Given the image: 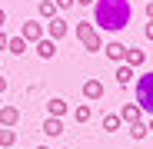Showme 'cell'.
Wrapping results in <instances>:
<instances>
[{"label":"cell","instance_id":"1","mask_svg":"<svg viewBox=\"0 0 153 149\" xmlns=\"http://www.w3.org/2000/svg\"><path fill=\"white\" fill-rule=\"evenodd\" d=\"M133 17L130 0H97L93 4V23H100V30L107 33H120Z\"/></svg>","mask_w":153,"mask_h":149},{"label":"cell","instance_id":"2","mask_svg":"<svg viewBox=\"0 0 153 149\" xmlns=\"http://www.w3.org/2000/svg\"><path fill=\"white\" fill-rule=\"evenodd\" d=\"M137 106L146 116H153V73H143L137 80Z\"/></svg>","mask_w":153,"mask_h":149},{"label":"cell","instance_id":"3","mask_svg":"<svg viewBox=\"0 0 153 149\" xmlns=\"http://www.w3.org/2000/svg\"><path fill=\"white\" fill-rule=\"evenodd\" d=\"M76 40H80L83 50H90V53H100V50H103V43H100V30L93 27V23H87V20L76 23Z\"/></svg>","mask_w":153,"mask_h":149},{"label":"cell","instance_id":"4","mask_svg":"<svg viewBox=\"0 0 153 149\" xmlns=\"http://www.w3.org/2000/svg\"><path fill=\"white\" fill-rule=\"evenodd\" d=\"M20 37L27 40V43H33V46H37V43H40V40L47 37V27H43L40 20H27V23L20 27Z\"/></svg>","mask_w":153,"mask_h":149},{"label":"cell","instance_id":"5","mask_svg":"<svg viewBox=\"0 0 153 149\" xmlns=\"http://www.w3.org/2000/svg\"><path fill=\"white\" fill-rule=\"evenodd\" d=\"M67 30H70V27H67V20H63V17H53V20L47 23V37L53 40V43H57V40H63V37H67Z\"/></svg>","mask_w":153,"mask_h":149},{"label":"cell","instance_id":"6","mask_svg":"<svg viewBox=\"0 0 153 149\" xmlns=\"http://www.w3.org/2000/svg\"><path fill=\"white\" fill-rule=\"evenodd\" d=\"M126 50H130L126 43H120V40H110V43L103 46V53H107L110 60H117V63H126Z\"/></svg>","mask_w":153,"mask_h":149},{"label":"cell","instance_id":"7","mask_svg":"<svg viewBox=\"0 0 153 149\" xmlns=\"http://www.w3.org/2000/svg\"><path fill=\"white\" fill-rule=\"evenodd\" d=\"M17 123H20V106H4L0 109V126L4 129H13Z\"/></svg>","mask_w":153,"mask_h":149},{"label":"cell","instance_id":"8","mask_svg":"<svg viewBox=\"0 0 153 149\" xmlns=\"http://www.w3.org/2000/svg\"><path fill=\"white\" fill-rule=\"evenodd\" d=\"M67 99H60V96H53V99H47V116H53V119H63L67 116Z\"/></svg>","mask_w":153,"mask_h":149},{"label":"cell","instance_id":"9","mask_svg":"<svg viewBox=\"0 0 153 149\" xmlns=\"http://www.w3.org/2000/svg\"><path fill=\"white\" fill-rule=\"evenodd\" d=\"M33 50H37V57H40V60H53V57H57V43L50 40V37H43Z\"/></svg>","mask_w":153,"mask_h":149},{"label":"cell","instance_id":"10","mask_svg":"<svg viewBox=\"0 0 153 149\" xmlns=\"http://www.w3.org/2000/svg\"><path fill=\"white\" fill-rule=\"evenodd\" d=\"M120 119L126 123V126H130V123H140V119H143V109H140L137 103H126V106L120 109Z\"/></svg>","mask_w":153,"mask_h":149},{"label":"cell","instance_id":"11","mask_svg":"<svg viewBox=\"0 0 153 149\" xmlns=\"http://www.w3.org/2000/svg\"><path fill=\"white\" fill-rule=\"evenodd\" d=\"M83 96L90 99V103L103 99V83H100V80H87V83H83Z\"/></svg>","mask_w":153,"mask_h":149},{"label":"cell","instance_id":"12","mask_svg":"<svg viewBox=\"0 0 153 149\" xmlns=\"http://www.w3.org/2000/svg\"><path fill=\"white\" fill-rule=\"evenodd\" d=\"M133 76H137V70H133V66H126V63L117 66V83H120V86H130Z\"/></svg>","mask_w":153,"mask_h":149},{"label":"cell","instance_id":"13","mask_svg":"<svg viewBox=\"0 0 153 149\" xmlns=\"http://www.w3.org/2000/svg\"><path fill=\"white\" fill-rule=\"evenodd\" d=\"M126 133H130V139H146L150 136V126H146V119H140V123H130Z\"/></svg>","mask_w":153,"mask_h":149},{"label":"cell","instance_id":"14","mask_svg":"<svg viewBox=\"0 0 153 149\" xmlns=\"http://www.w3.org/2000/svg\"><path fill=\"white\" fill-rule=\"evenodd\" d=\"M146 63V53H143V50H137V46H130V50H126V66H143Z\"/></svg>","mask_w":153,"mask_h":149},{"label":"cell","instance_id":"15","mask_svg":"<svg viewBox=\"0 0 153 149\" xmlns=\"http://www.w3.org/2000/svg\"><path fill=\"white\" fill-rule=\"evenodd\" d=\"M43 133H47V136H60V133H63V119L47 116V119H43Z\"/></svg>","mask_w":153,"mask_h":149},{"label":"cell","instance_id":"16","mask_svg":"<svg viewBox=\"0 0 153 149\" xmlns=\"http://www.w3.org/2000/svg\"><path fill=\"white\" fill-rule=\"evenodd\" d=\"M37 13H40V17H43V20L50 23V20L57 17V4H53V0H40V7H37Z\"/></svg>","mask_w":153,"mask_h":149},{"label":"cell","instance_id":"17","mask_svg":"<svg viewBox=\"0 0 153 149\" xmlns=\"http://www.w3.org/2000/svg\"><path fill=\"white\" fill-rule=\"evenodd\" d=\"M103 129H107V133L123 129V119H120V113H107V116H103Z\"/></svg>","mask_w":153,"mask_h":149},{"label":"cell","instance_id":"18","mask_svg":"<svg viewBox=\"0 0 153 149\" xmlns=\"http://www.w3.org/2000/svg\"><path fill=\"white\" fill-rule=\"evenodd\" d=\"M90 116H93V106H90V103H80V106L73 109V119H76V123H90Z\"/></svg>","mask_w":153,"mask_h":149},{"label":"cell","instance_id":"19","mask_svg":"<svg viewBox=\"0 0 153 149\" xmlns=\"http://www.w3.org/2000/svg\"><path fill=\"white\" fill-rule=\"evenodd\" d=\"M27 46H30V43L23 40V37H10V46H7V50H10L13 57H20V53H27Z\"/></svg>","mask_w":153,"mask_h":149},{"label":"cell","instance_id":"20","mask_svg":"<svg viewBox=\"0 0 153 149\" xmlns=\"http://www.w3.org/2000/svg\"><path fill=\"white\" fill-rule=\"evenodd\" d=\"M13 142H17V129H0V146L7 149V146H13Z\"/></svg>","mask_w":153,"mask_h":149},{"label":"cell","instance_id":"21","mask_svg":"<svg viewBox=\"0 0 153 149\" xmlns=\"http://www.w3.org/2000/svg\"><path fill=\"white\" fill-rule=\"evenodd\" d=\"M53 4H57V10H67V7H73V4H76V0H53Z\"/></svg>","mask_w":153,"mask_h":149},{"label":"cell","instance_id":"22","mask_svg":"<svg viewBox=\"0 0 153 149\" xmlns=\"http://www.w3.org/2000/svg\"><path fill=\"white\" fill-rule=\"evenodd\" d=\"M7 46H10V37H7L4 30H0V50H7Z\"/></svg>","mask_w":153,"mask_h":149},{"label":"cell","instance_id":"23","mask_svg":"<svg viewBox=\"0 0 153 149\" xmlns=\"http://www.w3.org/2000/svg\"><path fill=\"white\" fill-rule=\"evenodd\" d=\"M143 10H146V20L153 23V0H146V7H143Z\"/></svg>","mask_w":153,"mask_h":149},{"label":"cell","instance_id":"24","mask_svg":"<svg viewBox=\"0 0 153 149\" xmlns=\"http://www.w3.org/2000/svg\"><path fill=\"white\" fill-rule=\"evenodd\" d=\"M143 37H146V40H153V23H146V27H143Z\"/></svg>","mask_w":153,"mask_h":149},{"label":"cell","instance_id":"25","mask_svg":"<svg viewBox=\"0 0 153 149\" xmlns=\"http://www.w3.org/2000/svg\"><path fill=\"white\" fill-rule=\"evenodd\" d=\"M4 23H7V13H4V7H0V30H4Z\"/></svg>","mask_w":153,"mask_h":149},{"label":"cell","instance_id":"26","mask_svg":"<svg viewBox=\"0 0 153 149\" xmlns=\"http://www.w3.org/2000/svg\"><path fill=\"white\" fill-rule=\"evenodd\" d=\"M76 4H80V7H93V4H97V0H76Z\"/></svg>","mask_w":153,"mask_h":149},{"label":"cell","instance_id":"27","mask_svg":"<svg viewBox=\"0 0 153 149\" xmlns=\"http://www.w3.org/2000/svg\"><path fill=\"white\" fill-rule=\"evenodd\" d=\"M4 90H7V80H4V76H0V96H4Z\"/></svg>","mask_w":153,"mask_h":149},{"label":"cell","instance_id":"28","mask_svg":"<svg viewBox=\"0 0 153 149\" xmlns=\"http://www.w3.org/2000/svg\"><path fill=\"white\" fill-rule=\"evenodd\" d=\"M146 126H150V133H153V116H150V119H146Z\"/></svg>","mask_w":153,"mask_h":149},{"label":"cell","instance_id":"29","mask_svg":"<svg viewBox=\"0 0 153 149\" xmlns=\"http://www.w3.org/2000/svg\"><path fill=\"white\" fill-rule=\"evenodd\" d=\"M37 149H50V146H37Z\"/></svg>","mask_w":153,"mask_h":149},{"label":"cell","instance_id":"30","mask_svg":"<svg viewBox=\"0 0 153 149\" xmlns=\"http://www.w3.org/2000/svg\"><path fill=\"white\" fill-rule=\"evenodd\" d=\"M0 109H4V99H0Z\"/></svg>","mask_w":153,"mask_h":149}]
</instances>
